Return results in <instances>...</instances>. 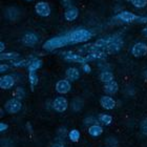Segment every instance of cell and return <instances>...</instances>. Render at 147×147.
<instances>
[{
	"instance_id": "obj_33",
	"label": "cell",
	"mask_w": 147,
	"mask_h": 147,
	"mask_svg": "<svg viewBox=\"0 0 147 147\" xmlns=\"http://www.w3.org/2000/svg\"><path fill=\"white\" fill-rule=\"evenodd\" d=\"M52 147H65V146L61 142H57V143H54V144L52 145Z\"/></svg>"
},
{
	"instance_id": "obj_24",
	"label": "cell",
	"mask_w": 147,
	"mask_h": 147,
	"mask_svg": "<svg viewBox=\"0 0 147 147\" xmlns=\"http://www.w3.org/2000/svg\"><path fill=\"white\" fill-rule=\"evenodd\" d=\"M68 138L71 140V142H78L80 139V132L79 130H77V129H71V131L68 132Z\"/></svg>"
},
{
	"instance_id": "obj_11",
	"label": "cell",
	"mask_w": 147,
	"mask_h": 147,
	"mask_svg": "<svg viewBox=\"0 0 147 147\" xmlns=\"http://www.w3.org/2000/svg\"><path fill=\"white\" fill-rule=\"evenodd\" d=\"M21 41L25 46H34V45H36L37 42H38V36H37L35 33L28 32V33H25V34L23 35Z\"/></svg>"
},
{
	"instance_id": "obj_32",
	"label": "cell",
	"mask_w": 147,
	"mask_h": 147,
	"mask_svg": "<svg viewBox=\"0 0 147 147\" xmlns=\"http://www.w3.org/2000/svg\"><path fill=\"white\" fill-rule=\"evenodd\" d=\"M136 22H139V23H147V16H143V17L139 16V18L137 19Z\"/></svg>"
},
{
	"instance_id": "obj_35",
	"label": "cell",
	"mask_w": 147,
	"mask_h": 147,
	"mask_svg": "<svg viewBox=\"0 0 147 147\" xmlns=\"http://www.w3.org/2000/svg\"><path fill=\"white\" fill-rule=\"evenodd\" d=\"M26 127H28V131H30L32 134V132H33V127L31 126V123H26Z\"/></svg>"
},
{
	"instance_id": "obj_15",
	"label": "cell",
	"mask_w": 147,
	"mask_h": 147,
	"mask_svg": "<svg viewBox=\"0 0 147 147\" xmlns=\"http://www.w3.org/2000/svg\"><path fill=\"white\" fill-rule=\"evenodd\" d=\"M119 90V85H118V83L113 80L111 82H108V83H105L104 85V92L106 95H115L117 92Z\"/></svg>"
},
{
	"instance_id": "obj_3",
	"label": "cell",
	"mask_w": 147,
	"mask_h": 147,
	"mask_svg": "<svg viewBox=\"0 0 147 147\" xmlns=\"http://www.w3.org/2000/svg\"><path fill=\"white\" fill-rule=\"evenodd\" d=\"M123 44H124V42H123L122 38H121L119 35H116L115 39L106 46V49H104V52L106 53V54H117V53L120 52V49H122Z\"/></svg>"
},
{
	"instance_id": "obj_23",
	"label": "cell",
	"mask_w": 147,
	"mask_h": 147,
	"mask_svg": "<svg viewBox=\"0 0 147 147\" xmlns=\"http://www.w3.org/2000/svg\"><path fill=\"white\" fill-rule=\"evenodd\" d=\"M30 64V60H19V59H16V60H13L12 65L15 66V67H23V66H28Z\"/></svg>"
},
{
	"instance_id": "obj_36",
	"label": "cell",
	"mask_w": 147,
	"mask_h": 147,
	"mask_svg": "<svg viewBox=\"0 0 147 147\" xmlns=\"http://www.w3.org/2000/svg\"><path fill=\"white\" fill-rule=\"evenodd\" d=\"M142 33H143V35H144L145 37H147V26H146V28H143V31H142Z\"/></svg>"
},
{
	"instance_id": "obj_14",
	"label": "cell",
	"mask_w": 147,
	"mask_h": 147,
	"mask_svg": "<svg viewBox=\"0 0 147 147\" xmlns=\"http://www.w3.org/2000/svg\"><path fill=\"white\" fill-rule=\"evenodd\" d=\"M78 15H79V11H78V9H77L76 6H73V5L66 7V9H65L64 12V17L67 21L76 20Z\"/></svg>"
},
{
	"instance_id": "obj_28",
	"label": "cell",
	"mask_w": 147,
	"mask_h": 147,
	"mask_svg": "<svg viewBox=\"0 0 147 147\" xmlns=\"http://www.w3.org/2000/svg\"><path fill=\"white\" fill-rule=\"evenodd\" d=\"M140 129H141V131H142V134H143V135L147 136V119H144L141 122Z\"/></svg>"
},
{
	"instance_id": "obj_38",
	"label": "cell",
	"mask_w": 147,
	"mask_h": 147,
	"mask_svg": "<svg viewBox=\"0 0 147 147\" xmlns=\"http://www.w3.org/2000/svg\"><path fill=\"white\" fill-rule=\"evenodd\" d=\"M25 1H32V0H25Z\"/></svg>"
},
{
	"instance_id": "obj_16",
	"label": "cell",
	"mask_w": 147,
	"mask_h": 147,
	"mask_svg": "<svg viewBox=\"0 0 147 147\" xmlns=\"http://www.w3.org/2000/svg\"><path fill=\"white\" fill-rule=\"evenodd\" d=\"M65 75H66V78L69 81H76L80 78V71L78 68L76 67H69L66 69L65 71Z\"/></svg>"
},
{
	"instance_id": "obj_12",
	"label": "cell",
	"mask_w": 147,
	"mask_h": 147,
	"mask_svg": "<svg viewBox=\"0 0 147 147\" xmlns=\"http://www.w3.org/2000/svg\"><path fill=\"white\" fill-rule=\"evenodd\" d=\"M15 85V78L12 75H5L0 78V87L2 89H9Z\"/></svg>"
},
{
	"instance_id": "obj_27",
	"label": "cell",
	"mask_w": 147,
	"mask_h": 147,
	"mask_svg": "<svg viewBox=\"0 0 147 147\" xmlns=\"http://www.w3.org/2000/svg\"><path fill=\"white\" fill-rule=\"evenodd\" d=\"M14 96H15L16 99H18V100L21 101L22 99L25 97V92L24 89H23V87H17L15 92H14Z\"/></svg>"
},
{
	"instance_id": "obj_1",
	"label": "cell",
	"mask_w": 147,
	"mask_h": 147,
	"mask_svg": "<svg viewBox=\"0 0 147 147\" xmlns=\"http://www.w3.org/2000/svg\"><path fill=\"white\" fill-rule=\"evenodd\" d=\"M69 43V39H68L67 34L62 35V36H57L54 38H51L43 44V49L45 51H55L57 49H61L63 46H66Z\"/></svg>"
},
{
	"instance_id": "obj_21",
	"label": "cell",
	"mask_w": 147,
	"mask_h": 147,
	"mask_svg": "<svg viewBox=\"0 0 147 147\" xmlns=\"http://www.w3.org/2000/svg\"><path fill=\"white\" fill-rule=\"evenodd\" d=\"M28 81L31 84L32 90H34V87L38 83V76H37L36 71H28Z\"/></svg>"
},
{
	"instance_id": "obj_31",
	"label": "cell",
	"mask_w": 147,
	"mask_h": 147,
	"mask_svg": "<svg viewBox=\"0 0 147 147\" xmlns=\"http://www.w3.org/2000/svg\"><path fill=\"white\" fill-rule=\"evenodd\" d=\"M7 128H9V125H7L6 123H4V122H1V123H0V131H1V132L5 131V130Z\"/></svg>"
},
{
	"instance_id": "obj_10",
	"label": "cell",
	"mask_w": 147,
	"mask_h": 147,
	"mask_svg": "<svg viewBox=\"0 0 147 147\" xmlns=\"http://www.w3.org/2000/svg\"><path fill=\"white\" fill-rule=\"evenodd\" d=\"M71 88V84L69 82V80L66 79H62L59 80L58 82L56 83V90L57 92L61 94V95H65L67 94Z\"/></svg>"
},
{
	"instance_id": "obj_5",
	"label": "cell",
	"mask_w": 147,
	"mask_h": 147,
	"mask_svg": "<svg viewBox=\"0 0 147 147\" xmlns=\"http://www.w3.org/2000/svg\"><path fill=\"white\" fill-rule=\"evenodd\" d=\"M21 108H22L21 101L16 98L9 99V101H6L5 104H4V109L9 113H17L21 110Z\"/></svg>"
},
{
	"instance_id": "obj_25",
	"label": "cell",
	"mask_w": 147,
	"mask_h": 147,
	"mask_svg": "<svg viewBox=\"0 0 147 147\" xmlns=\"http://www.w3.org/2000/svg\"><path fill=\"white\" fill-rule=\"evenodd\" d=\"M130 3L136 9H143L147 5V0H130Z\"/></svg>"
},
{
	"instance_id": "obj_37",
	"label": "cell",
	"mask_w": 147,
	"mask_h": 147,
	"mask_svg": "<svg viewBox=\"0 0 147 147\" xmlns=\"http://www.w3.org/2000/svg\"><path fill=\"white\" fill-rule=\"evenodd\" d=\"M144 77L147 79V69H146V71H145V73H144Z\"/></svg>"
},
{
	"instance_id": "obj_9",
	"label": "cell",
	"mask_w": 147,
	"mask_h": 147,
	"mask_svg": "<svg viewBox=\"0 0 147 147\" xmlns=\"http://www.w3.org/2000/svg\"><path fill=\"white\" fill-rule=\"evenodd\" d=\"M139 18L138 15H136L134 13L128 12V11H122L121 13L117 14L116 19L120 20V21L126 22V23H130V22L137 21V19Z\"/></svg>"
},
{
	"instance_id": "obj_13",
	"label": "cell",
	"mask_w": 147,
	"mask_h": 147,
	"mask_svg": "<svg viewBox=\"0 0 147 147\" xmlns=\"http://www.w3.org/2000/svg\"><path fill=\"white\" fill-rule=\"evenodd\" d=\"M100 104H101L102 107L106 110L113 109V108L116 107V101L108 95L102 96L101 99H100Z\"/></svg>"
},
{
	"instance_id": "obj_29",
	"label": "cell",
	"mask_w": 147,
	"mask_h": 147,
	"mask_svg": "<svg viewBox=\"0 0 147 147\" xmlns=\"http://www.w3.org/2000/svg\"><path fill=\"white\" fill-rule=\"evenodd\" d=\"M9 69V64H1V66H0V71H1V74L5 73V71H7Z\"/></svg>"
},
{
	"instance_id": "obj_26",
	"label": "cell",
	"mask_w": 147,
	"mask_h": 147,
	"mask_svg": "<svg viewBox=\"0 0 147 147\" xmlns=\"http://www.w3.org/2000/svg\"><path fill=\"white\" fill-rule=\"evenodd\" d=\"M82 106H83V101L79 98L74 99L73 102H71V107H73L74 110H76V111H78V110L81 109Z\"/></svg>"
},
{
	"instance_id": "obj_22",
	"label": "cell",
	"mask_w": 147,
	"mask_h": 147,
	"mask_svg": "<svg viewBox=\"0 0 147 147\" xmlns=\"http://www.w3.org/2000/svg\"><path fill=\"white\" fill-rule=\"evenodd\" d=\"M99 120H100V122H101L102 124L109 125V124H111V122H113V117L107 115V113H101V115L99 116Z\"/></svg>"
},
{
	"instance_id": "obj_19",
	"label": "cell",
	"mask_w": 147,
	"mask_h": 147,
	"mask_svg": "<svg viewBox=\"0 0 147 147\" xmlns=\"http://www.w3.org/2000/svg\"><path fill=\"white\" fill-rule=\"evenodd\" d=\"M20 57L18 53L15 52H9V53H1L0 55V60L1 61H4V60H9V61H13V60H16Z\"/></svg>"
},
{
	"instance_id": "obj_34",
	"label": "cell",
	"mask_w": 147,
	"mask_h": 147,
	"mask_svg": "<svg viewBox=\"0 0 147 147\" xmlns=\"http://www.w3.org/2000/svg\"><path fill=\"white\" fill-rule=\"evenodd\" d=\"M0 52L1 53H4V49H5V44H4V42H3V41H1V42H0Z\"/></svg>"
},
{
	"instance_id": "obj_7",
	"label": "cell",
	"mask_w": 147,
	"mask_h": 147,
	"mask_svg": "<svg viewBox=\"0 0 147 147\" xmlns=\"http://www.w3.org/2000/svg\"><path fill=\"white\" fill-rule=\"evenodd\" d=\"M68 107V101L67 99L64 97H57L53 101V108L57 113H64Z\"/></svg>"
},
{
	"instance_id": "obj_30",
	"label": "cell",
	"mask_w": 147,
	"mask_h": 147,
	"mask_svg": "<svg viewBox=\"0 0 147 147\" xmlns=\"http://www.w3.org/2000/svg\"><path fill=\"white\" fill-rule=\"evenodd\" d=\"M82 68H83V71H85L86 74H88L92 71V68H90V66H89L87 63H84V64H82Z\"/></svg>"
},
{
	"instance_id": "obj_20",
	"label": "cell",
	"mask_w": 147,
	"mask_h": 147,
	"mask_svg": "<svg viewBox=\"0 0 147 147\" xmlns=\"http://www.w3.org/2000/svg\"><path fill=\"white\" fill-rule=\"evenodd\" d=\"M100 80L103 83H108L113 81V75L111 71H103L100 74Z\"/></svg>"
},
{
	"instance_id": "obj_8",
	"label": "cell",
	"mask_w": 147,
	"mask_h": 147,
	"mask_svg": "<svg viewBox=\"0 0 147 147\" xmlns=\"http://www.w3.org/2000/svg\"><path fill=\"white\" fill-rule=\"evenodd\" d=\"M131 54L136 58L144 57L147 54V44L144 42H137L131 47Z\"/></svg>"
},
{
	"instance_id": "obj_17",
	"label": "cell",
	"mask_w": 147,
	"mask_h": 147,
	"mask_svg": "<svg viewBox=\"0 0 147 147\" xmlns=\"http://www.w3.org/2000/svg\"><path fill=\"white\" fill-rule=\"evenodd\" d=\"M42 66V60L38 58H32L30 60V64L28 66V71H36Z\"/></svg>"
},
{
	"instance_id": "obj_6",
	"label": "cell",
	"mask_w": 147,
	"mask_h": 147,
	"mask_svg": "<svg viewBox=\"0 0 147 147\" xmlns=\"http://www.w3.org/2000/svg\"><path fill=\"white\" fill-rule=\"evenodd\" d=\"M35 11H36L37 15L40 16V17H49L52 13L51 5L47 2H44V1L37 2L36 5H35Z\"/></svg>"
},
{
	"instance_id": "obj_18",
	"label": "cell",
	"mask_w": 147,
	"mask_h": 147,
	"mask_svg": "<svg viewBox=\"0 0 147 147\" xmlns=\"http://www.w3.org/2000/svg\"><path fill=\"white\" fill-rule=\"evenodd\" d=\"M102 132H103V128L100 125H98V124H94V125L88 127V134L92 137L97 138V137L102 135Z\"/></svg>"
},
{
	"instance_id": "obj_2",
	"label": "cell",
	"mask_w": 147,
	"mask_h": 147,
	"mask_svg": "<svg viewBox=\"0 0 147 147\" xmlns=\"http://www.w3.org/2000/svg\"><path fill=\"white\" fill-rule=\"evenodd\" d=\"M67 36L71 44H77V43L86 42V41L90 40V38L92 37V32H89L88 30L78 28V30L69 32L67 34Z\"/></svg>"
},
{
	"instance_id": "obj_4",
	"label": "cell",
	"mask_w": 147,
	"mask_h": 147,
	"mask_svg": "<svg viewBox=\"0 0 147 147\" xmlns=\"http://www.w3.org/2000/svg\"><path fill=\"white\" fill-rule=\"evenodd\" d=\"M61 55L65 61L67 62H75V63H81V64L87 63L85 57H83L82 55H79V54H75L74 52H71V51L61 53Z\"/></svg>"
}]
</instances>
